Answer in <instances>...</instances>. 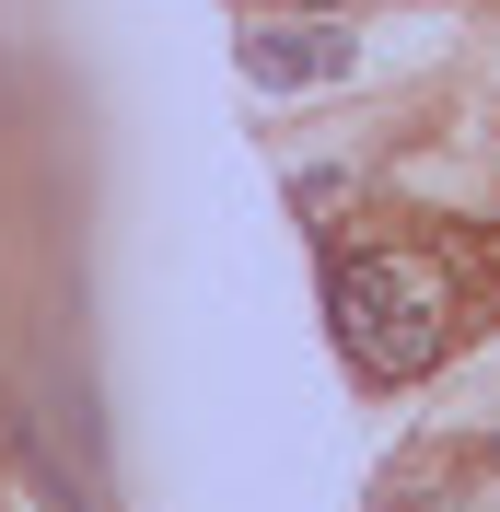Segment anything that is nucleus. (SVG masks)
Wrapping results in <instances>:
<instances>
[{"instance_id": "obj_2", "label": "nucleus", "mask_w": 500, "mask_h": 512, "mask_svg": "<svg viewBox=\"0 0 500 512\" xmlns=\"http://www.w3.org/2000/svg\"><path fill=\"white\" fill-rule=\"evenodd\" d=\"M245 70H256V94H314V82H349V35L338 24H256Z\"/></svg>"}, {"instance_id": "obj_1", "label": "nucleus", "mask_w": 500, "mask_h": 512, "mask_svg": "<svg viewBox=\"0 0 500 512\" xmlns=\"http://www.w3.org/2000/svg\"><path fill=\"white\" fill-rule=\"evenodd\" d=\"M326 303H338V338L361 373L407 384L419 361L442 350V291L419 280V268H396V256H349L338 280H326Z\"/></svg>"}, {"instance_id": "obj_3", "label": "nucleus", "mask_w": 500, "mask_h": 512, "mask_svg": "<svg viewBox=\"0 0 500 512\" xmlns=\"http://www.w3.org/2000/svg\"><path fill=\"white\" fill-rule=\"evenodd\" d=\"M303 12H338V0H303Z\"/></svg>"}]
</instances>
